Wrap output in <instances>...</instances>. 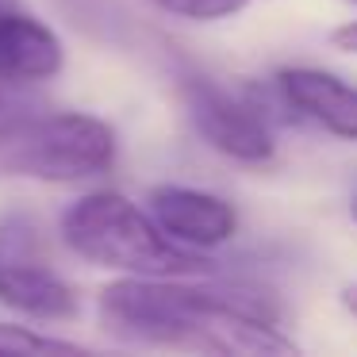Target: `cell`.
Instances as JSON below:
<instances>
[{
	"label": "cell",
	"mask_w": 357,
	"mask_h": 357,
	"mask_svg": "<svg viewBox=\"0 0 357 357\" xmlns=\"http://www.w3.org/2000/svg\"><path fill=\"white\" fill-rule=\"evenodd\" d=\"M100 326L135 346L204 354H296L280 331V303L257 284H211L188 277H123L96 300Z\"/></svg>",
	"instance_id": "1"
},
{
	"label": "cell",
	"mask_w": 357,
	"mask_h": 357,
	"mask_svg": "<svg viewBox=\"0 0 357 357\" xmlns=\"http://www.w3.org/2000/svg\"><path fill=\"white\" fill-rule=\"evenodd\" d=\"M62 242L77 257L123 277H211L215 261L173 242L123 192H89L62 215Z\"/></svg>",
	"instance_id": "2"
},
{
	"label": "cell",
	"mask_w": 357,
	"mask_h": 357,
	"mask_svg": "<svg viewBox=\"0 0 357 357\" xmlns=\"http://www.w3.org/2000/svg\"><path fill=\"white\" fill-rule=\"evenodd\" d=\"M116 131L85 112L16 116L0 123V177L73 185L112 169Z\"/></svg>",
	"instance_id": "3"
},
{
	"label": "cell",
	"mask_w": 357,
	"mask_h": 357,
	"mask_svg": "<svg viewBox=\"0 0 357 357\" xmlns=\"http://www.w3.org/2000/svg\"><path fill=\"white\" fill-rule=\"evenodd\" d=\"M181 100L192 131L208 142L215 154L238 165H265L277 154L273 123L261 116L250 93H231L219 81L188 73L181 77Z\"/></svg>",
	"instance_id": "4"
},
{
	"label": "cell",
	"mask_w": 357,
	"mask_h": 357,
	"mask_svg": "<svg viewBox=\"0 0 357 357\" xmlns=\"http://www.w3.org/2000/svg\"><path fill=\"white\" fill-rule=\"evenodd\" d=\"M150 215L188 250H215L238 234V211L231 200L188 185H158L150 192Z\"/></svg>",
	"instance_id": "5"
},
{
	"label": "cell",
	"mask_w": 357,
	"mask_h": 357,
	"mask_svg": "<svg viewBox=\"0 0 357 357\" xmlns=\"http://www.w3.org/2000/svg\"><path fill=\"white\" fill-rule=\"evenodd\" d=\"M273 81L296 119H307L342 142H357V85L315 66H288Z\"/></svg>",
	"instance_id": "6"
},
{
	"label": "cell",
	"mask_w": 357,
	"mask_h": 357,
	"mask_svg": "<svg viewBox=\"0 0 357 357\" xmlns=\"http://www.w3.org/2000/svg\"><path fill=\"white\" fill-rule=\"evenodd\" d=\"M0 303L24 311L31 319H62L77 315V296L47 261L35 254H0Z\"/></svg>",
	"instance_id": "7"
},
{
	"label": "cell",
	"mask_w": 357,
	"mask_h": 357,
	"mask_svg": "<svg viewBox=\"0 0 357 357\" xmlns=\"http://www.w3.org/2000/svg\"><path fill=\"white\" fill-rule=\"evenodd\" d=\"M62 43L43 20L24 16L20 8L0 12V77L16 85H35L62 73Z\"/></svg>",
	"instance_id": "8"
},
{
	"label": "cell",
	"mask_w": 357,
	"mask_h": 357,
	"mask_svg": "<svg viewBox=\"0 0 357 357\" xmlns=\"http://www.w3.org/2000/svg\"><path fill=\"white\" fill-rule=\"evenodd\" d=\"M0 354H77V346L66 338H50L31 326L0 323Z\"/></svg>",
	"instance_id": "9"
},
{
	"label": "cell",
	"mask_w": 357,
	"mask_h": 357,
	"mask_svg": "<svg viewBox=\"0 0 357 357\" xmlns=\"http://www.w3.org/2000/svg\"><path fill=\"white\" fill-rule=\"evenodd\" d=\"M150 4L169 16L192 20V24H219V20L238 16L250 0H150Z\"/></svg>",
	"instance_id": "10"
},
{
	"label": "cell",
	"mask_w": 357,
	"mask_h": 357,
	"mask_svg": "<svg viewBox=\"0 0 357 357\" xmlns=\"http://www.w3.org/2000/svg\"><path fill=\"white\" fill-rule=\"evenodd\" d=\"M331 47L342 50V54H354V58H357V20L334 27V31H331Z\"/></svg>",
	"instance_id": "11"
},
{
	"label": "cell",
	"mask_w": 357,
	"mask_h": 357,
	"mask_svg": "<svg viewBox=\"0 0 357 357\" xmlns=\"http://www.w3.org/2000/svg\"><path fill=\"white\" fill-rule=\"evenodd\" d=\"M27 85H16V81H8V77H0V112L4 108H12V104H16V96L24 93Z\"/></svg>",
	"instance_id": "12"
},
{
	"label": "cell",
	"mask_w": 357,
	"mask_h": 357,
	"mask_svg": "<svg viewBox=\"0 0 357 357\" xmlns=\"http://www.w3.org/2000/svg\"><path fill=\"white\" fill-rule=\"evenodd\" d=\"M338 303L357 319V280H349V284H342V288H338Z\"/></svg>",
	"instance_id": "13"
},
{
	"label": "cell",
	"mask_w": 357,
	"mask_h": 357,
	"mask_svg": "<svg viewBox=\"0 0 357 357\" xmlns=\"http://www.w3.org/2000/svg\"><path fill=\"white\" fill-rule=\"evenodd\" d=\"M349 215H354V223H357V188H354V196H349Z\"/></svg>",
	"instance_id": "14"
},
{
	"label": "cell",
	"mask_w": 357,
	"mask_h": 357,
	"mask_svg": "<svg viewBox=\"0 0 357 357\" xmlns=\"http://www.w3.org/2000/svg\"><path fill=\"white\" fill-rule=\"evenodd\" d=\"M8 8H16V0H0V12H8Z\"/></svg>",
	"instance_id": "15"
},
{
	"label": "cell",
	"mask_w": 357,
	"mask_h": 357,
	"mask_svg": "<svg viewBox=\"0 0 357 357\" xmlns=\"http://www.w3.org/2000/svg\"><path fill=\"white\" fill-rule=\"evenodd\" d=\"M354 4H357V0H354Z\"/></svg>",
	"instance_id": "16"
}]
</instances>
